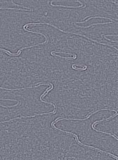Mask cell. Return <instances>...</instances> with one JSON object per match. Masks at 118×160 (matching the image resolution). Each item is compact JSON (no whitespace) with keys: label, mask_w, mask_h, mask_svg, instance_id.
Segmentation results:
<instances>
[{"label":"cell","mask_w":118,"mask_h":160,"mask_svg":"<svg viewBox=\"0 0 118 160\" xmlns=\"http://www.w3.org/2000/svg\"><path fill=\"white\" fill-rule=\"evenodd\" d=\"M114 22V21H112V22H109L107 23H97V24H93L91 25H89L87 27H81V26H79V27L80 28H88L90 27L91 26H93V25H105V24H110V23H112Z\"/></svg>","instance_id":"277c9868"},{"label":"cell","mask_w":118,"mask_h":160,"mask_svg":"<svg viewBox=\"0 0 118 160\" xmlns=\"http://www.w3.org/2000/svg\"><path fill=\"white\" fill-rule=\"evenodd\" d=\"M104 18V19H109V20H111V21H113V20H112V19H111L110 18H105V17H100V16H98V17H95V16H93V17H91V18H88V19H87L86 20H85V21H82V22H76V24L84 23H85L86 22H87V21L89 20H91V19H92V18Z\"/></svg>","instance_id":"3957f363"},{"label":"cell","mask_w":118,"mask_h":160,"mask_svg":"<svg viewBox=\"0 0 118 160\" xmlns=\"http://www.w3.org/2000/svg\"><path fill=\"white\" fill-rule=\"evenodd\" d=\"M54 1H55V0H52V1H51V2H50V5H51V6H54V7H62L64 8H77L81 7H82V6H83V3H82L81 2H80V0H77V1H76V2H78L81 5H80V6H75V7H74V6H64V5H54L52 4V2H54Z\"/></svg>","instance_id":"7a4b0ae2"},{"label":"cell","mask_w":118,"mask_h":160,"mask_svg":"<svg viewBox=\"0 0 118 160\" xmlns=\"http://www.w3.org/2000/svg\"><path fill=\"white\" fill-rule=\"evenodd\" d=\"M16 9V10H25V11H31V10H27V9H18V8H0V9Z\"/></svg>","instance_id":"5b68a950"},{"label":"cell","mask_w":118,"mask_h":160,"mask_svg":"<svg viewBox=\"0 0 118 160\" xmlns=\"http://www.w3.org/2000/svg\"><path fill=\"white\" fill-rule=\"evenodd\" d=\"M109 110L112 111V110H111V109H101V110H96V111H95V112H94L92 113V114H91V115H90L88 116V117H87V118H84V119H77V118H76V119H73V118H61V119H58V120H57V121L55 122V123H54V124H55L56 123H58V121H60V120H80V121H83V120H86V119H88V118H90L91 116L92 115H94V114H95V113H96L97 112H99V111H101V110Z\"/></svg>","instance_id":"6da1fadb"}]
</instances>
